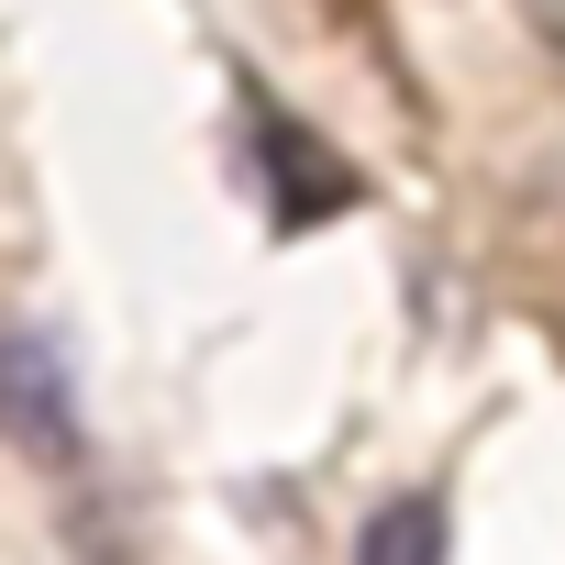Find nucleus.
Wrapping results in <instances>:
<instances>
[{
    "label": "nucleus",
    "instance_id": "1",
    "mask_svg": "<svg viewBox=\"0 0 565 565\" xmlns=\"http://www.w3.org/2000/svg\"><path fill=\"white\" fill-rule=\"evenodd\" d=\"M255 167H266V211H277V233H311V222H333V211H355V167L300 122V111H277V100H255Z\"/></svg>",
    "mask_w": 565,
    "mask_h": 565
},
{
    "label": "nucleus",
    "instance_id": "4",
    "mask_svg": "<svg viewBox=\"0 0 565 565\" xmlns=\"http://www.w3.org/2000/svg\"><path fill=\"white\" fill-rule=\"evenodd\" d=\"M554 56H565V12H554Z\"/></svg>",
    "mask_w": 565,
    "mask_h": 565
},
{
    "label": "nucleus",
    "instance_id": "2",
    "mask_svg": "<svg viewBox=\"0 0 565 565\" xmlns=\"http://www.w3.org/2000/svg\"><path fill=\"white\" fill-rule=\"evenodd\" d=\"M0 422H12V444H23L45 477H67V466H78L67 366H56V344H45V333H12V355H0Z\"/></svg>",
    "mask_w": 565,
    "mask_h": 565
},
{
    "label": "nucleus",
    "instance_id": "3",
    "mask_svg": "<svg viewBox=\"0 0 565 565\" xmlns=\"http://www.w3.org/2000/svg\"><path fill=\"white\" fill-rule=\"evenodd\" d=\"M444 543H455L444 499H388V510H377V521L355 532V554H366V565H433Z\"/></svg>",
    "mask_w": 565,
    "mask_h": 565
}]
</instances>
